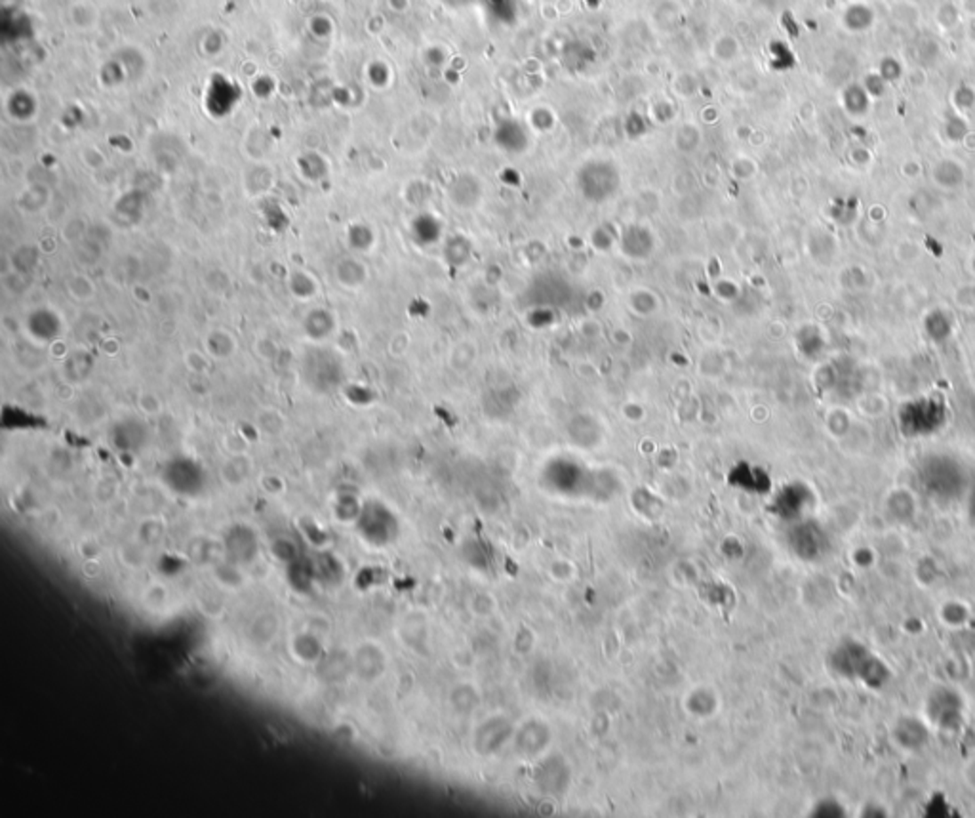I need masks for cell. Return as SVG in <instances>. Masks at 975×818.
<instances>
[{
  "label": "cell",
  "instance_id": "obj_1",
  "mask_svg": "<svg viewBox=\"0 0 975 818\" xmlns=\"http://www.w3.org/2000/svg\"><path fill=\"white\" fill-rule=\"evenodd\" d=\"M943 422V409L936 401H916L901 412V424L907 433H928Z\"/></svg>",
  "mask_w": 975,
  "mask_h": 818
},
{
  "label": "cell",
  "instance_id": "obj_2",
  "mask_svg": "<svg viewBox=\"0 0 975 818\" xmlns=\"http://www.w3.org/2000/svg\"><path fill=\"white\" fill-rule=\"evenodd\" d=\"M277 632H278L277 616L269 614V612L257 616L255 622L252 624V629H250L255 645H267V643L277 636Z\"/></svg>",
  "mask_w": 975,
  "mask_h": 818
},
{
  "label": "cell",
  "instance_id": "obj_3",
  "mask_svg": "<svg viewBox=\"0 0 975 818\" xmlns=\"http://www.w3.org/2000/svg\"><path fill=\"white\" fill-rule=\"evenodd\" d=\"M377 654V649L372 645H364L355 654V669L357 676L362 679H372L379 676V669L374 668V656Z\"/></svg>",
  "mask_w": 975,
  "mask_h": 818
},
{
  "label": "cell",
  "instance_id": "obj_4",
  "mask_svg": "<svg viewBox=\"0 0 975 818\" xmlns=\"http://www.w3.org/2000/svg\"><path fill=\"white\" fill-rule=\"evenodd\" d=\"M949 320H947V317L943 313H931L930 319H928V334L931 338L936 340H941V338H947V334H949Z\"/></svg>",
  "mask_w": 975,
  "mask_h": 818
}]
</instances>
